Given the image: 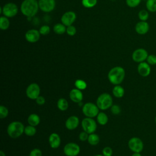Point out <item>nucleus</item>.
I'll return each mask as SVG.
<instances>
[{"label":"nucleus","instance_id":"24","mask_svg":"<svg viewBox=\"0 0 156 156\" xmlns=\"http://www.w3.org/2000/svg\"><path fill=\"white\" fill-rule=\"evenodd\" d=\"M53 30L55 34L61 35V34H64L66 32V28L65 26L63 24H62V23H57L54 26Z\"/></svg>","mask_w":156,"mask_h":156},{"label":"nucleus","instance_id":"45","mask_svg":"<svg viewBox=\"0 0 156 156\" xmlns=\"http://www.w3.org/2000/svg\"><path fill=\"white\" fill-rule=\"evenodd\" d=\"M155 124H156V116H155Z\"/></svg>","mask_w":156,"mask_h":156},{"label":"nucleus","instance_id":"36","mask_svg":"<svg viewBox=\"0 0 156 156\" xmlns=\"http://www.w3.org/2000/svg\"><path fill=\"white\" fill-rule=\"evenodd\" d=\"M110 111L112 114L116 115H119L121 113V109L118 105L115 104V105H112V107H110Z\"/></svg>","mask_w":156,"mask_h":156},{"label":"nucleus","instance_id":"3","mask_svg":"<svg viewBox=\"0 0 156 156\" xmlns=\"http://www.w3.org/2000/svg\"><path fill=\"white\" fill-rule=\"evenodd\" d=\"M24 126L20 121H13L7 127V132L12 138H17L24 132Z\"/></svg>","mask_w":156,"mask_h":156},{"label":"nucleus","instance_id":"38","mask_svg":"<svg viewBox=\"0 0 156 156\" xmlns=\"http://www.w3.org/2000/svg\"><path fill=\"white\" fill-rule=\"evenodd\" d=\"M112 154L113 151L110 147L106 146L102 149V155L104 156H112Z\"/></svg>","mask_w":156,"mask_h":156},{"label":"nucleus","instance_id":"14","mask_svg":"<svg viewBox=\"0 0 156 156\" xmlns=\"http://www.w3.org/2000/svg\"><path fill=\"white\" fill-rule=\"evenodd\" d=\"M137 71L138 74L144 77H147L149 76L151 72V68L150 65L146 62H143L139 63L137 66Z\"/></svg>","mask_w":156,"mask_h":156},{"label":"nucleus","instance_id":"4","mask_svg":"<svg viewBox=\"0 0 156 156\" xmlns=\"http://www.w3.org/2000/svg\"><path fill=\"white\" fill-rule=\"evenodd\" d=\"M96 105L98 108L102 110H105L110 108L113 105L112 96L107 93L101 94L97 98Z\"/></svg>","mask_w":156,"mask_h":156},{"label":"nucleus","instance_id":"9","mask_svg":"<svg viewBox=\"0 0 156 156\" xmlns=\"http://www.w3.org/2000/svg\"><path fill=\"white\" fill-rule=\"evenodd\" d=\"M148 55V52L145 49L138 48L133 52L132 58L135 62L141 63L146 60Z\"/></svg>","mask_w":156,"mask_h":156},{"label":"nucleus","instance_id":"31","mask_svg":"<svg viewBox=\"0 0 156 156\" xmlns=\"http://www.w3.org/2000/svg\"><path fill=\"white\" fill-rule=\"evenodd\" d=\"M98 2V0H82V4L85 8H92Z\"/></svg>","mask_w":156,"mask_h":156},{"label":"nucleus","instance_id":"33","mask_svg":"<svg viewBox=\"0 0 156 156\" xmlns=\"http://www.w3.org/2000/svg\"><path fill=\"white\" fill-rule=\"evenodd\" d=\"M9 110L7 107L4 105L0 106V118L3 119L8 116Z\"/></svg>","mask_w":156,"mask_h":156},{"label":"nucleus","instance_id":"29","mask_svg":"<svg viewBox=\"0 0 156 156\" xmlns=\"http://www.w3.org/2000/svg\"><path fill=\"white\" fill-rule=\"evenodd\" d=\"M36 129L35 126L29 125L24 128V133L29 136H34L36 133Z\"/></svg>","mask_w":156,"mask_h":156},{"label":"nucleus","instance_id":"10","mask_svg":"<svg viewBox=\"0 0 156 156\" xmlns=\"http://www.w3.org/2000/svg\"><path fill=\"white\" fill-rule=\"evenodd\" d=\"M40 93V86L36 83H30L26 88V94L28 98L30 99H36Z\"/></svg>","mask_w":156,"mask_h":156},{"label":"nucleus","instance_id":"34","mask_svg":"<svg viewBox=\"0 0 156 156\" xmlns=\"http://www.w3.org/2000/svg\"><path fill=\"white\" fill-rule=\"evenodd\" d=\"M146 62H147L150 65H155L156 55L154 54H149L146 59Z\"/></svg>","mask_w":156,"mask_h":156},{"label":"nucleus","instance_id":"13","mask_svg":"<svg viewBox=\"0 0 156 156\" xmlns=\"http://www.w3.org/2000/svg\"><path fill=\"white\" fill-rule=\"evenodd\" d=\"M76 19V15L73 11L65 12L61 17L62 23L65 26H69L73 24Z\"/></svg>","mask_w":156,"mask_h":156},{"label":"nucleus","instance_id":"26","mask_svg":"<svg viewBox=\"0 0 156 156\" xmlns=\"http://www.w3.org/2000/svg\"><path fill=\"white\" fill-rule=\"evenodd\" d=\"M87 140L90 144L95 146L99 143L100 139H99V136L97 134L93 133L89 134Z\"/></svg>","mask_w":156,"mask_h":156},{"label":"nucleus","instance_id":"1","mask_svg":"<svg viewBox=\"0 0 156 156\" xmlns=\"http://www.w3.org/2000/svg\"><path fill=\"white\" fill-rule=\"evenodd\" d=\"M39 9L38 1L37 0H24L20 7L21 13L27 18L34 16Z\"/></svg>","mask_w":156,"mask_h":156},{"label":"nucleus","instance_id":"6","mask_svg":"<svg viewBox=\"0 0 156 156\" xmlns=\"http://www.w3.org/2000/svg\"><path fill=\"white\" fill-rule=\"evenodd\" d=\"M18 11V8L15 4L13 2H9L1 8L0 13H2L4 16L7 18H12L17 14Z\"/></svg>","mask_w":156,"mask_h":156},{"label":"nucleus","instance_id":"25","mask_svg":"<svg viewBox=\"0 0 156 156\" xmlns=\"http://www.w3.org/2000/svg\"><path fill=\"white\" fill-rule=\"evenodd\" d=\"M10 26V21L8 18L5 16H2L0 18V28L2 30H7Z\"/></svg>","mask_w":156,"mask_h":156},{"label":"nucleus","instance_id":"5","mask_svg":"<svg viewBox=\"0 0 156 156\" xmlns=\"http://www.w3.org/2000/svg\"><path fill=\"white\" fill-rule=\"evenodd\" d=\"M99 108L96 104L91 102H87L82 107V112L86 117L94 118L97 116L99 112Z\"/></svg>","mask_w":156,"mask_h":156},{"label":"nucleus","instance_id":"11","mask_svg":"<svg viewBox=\"0 0 156 156\" xmlns=\"http://www.w3.org/2000/svg\"><path fill=\"white\" fill-rule=\"evenodd\" d=\"M79 146L75 143H67L63 148V152L66 156H77L80 152Z\"/></svg>","mask_w":156,"mask_h":156},{"label":"nucleus","instance_id":"44","mask_svg":"<svg viewBox=\"0 0 156 156\" xmlns=\"http://www.w3.org/2000/svg\"><path fill=\"white\" fill-rule=\"evenodd\" d=\"M94 156H104L103 155H100V154H99V155H94Z\"/></svg>","mask_w":156,"mask_h":156},{"label":"nucleus","instance_id":"23","mask_svg":"<svg viewBox=\"0 0 156 156\" xmlns=\"http://www.w3.org/2000/svg\"><path fill=\"white\" fill-rule=\"evenodd\" d=\"M98 122L102 126L105 125L108 120L107 115L104 112H99L96 116Z\"/></svg>","mask_w":156,"mask_h":156},{"label":"nucleus","instance_id":"22","mask_svg":"<svg viewBox=\"0 0 156 156\" xmlns=\"http://www.w3.org/2000/svg\"><path fill=\"white\" fill-rule=\"evenodd\" d=\"M57 108L61 111H65L68 108V102L65 98H60L57 102Z\"/></svg>","mask_w":156,"mask_h":156},{"label":"nucleus","instance_id":"19","mask_svg":"<svg viewBox=\"0 0 156 156\" xmlns=\"http://www.w3.org/2000/svg\"><path fill=\"white\" fill-rule=\"evenodd\" d=\"M49 143L51 148H58L61 143L60 136L57 133H52L49 136Z\"/></svg>","mask_w":156,"mask_h":156},{"label":"nucleus","instance_id":"32","mask_svg":"<svg viewBox=\"0 0 156 156\" xmlns=\"http://www.w3.org/2000/svg\"><path fill=\"white\" fill-rule=\"evenodd\" d=\"M142 0H126V2L127 6L131 8H134L137 7L141 2Z\"/></svg>","mask_w":156,"mask_h":156},{"label":"nucleus","instance_id":"12","mask_svg":"<svg viewBox=\"0 0 156 156\" xmlns=\"http://www.w3.org/2000/svg\"><path fill=\"white\" fill-rule=\"evenodd\" d=\"M39 9L44 12H51L55 7V0H39Z\"/></svg>","mask_w":156,"mask_h":156},{"label":"nucleus","instance_id":"35","mask_svg":"<svg viewBox=\"0 0 156 156\" xmlns=\"http://www.w3.org/2000/svg\"><path fill=\"white\" fill-rule=\"evenodd\" d=\"M39 32L41 35H48L50 32V27H49V26L43 25L40 28Z\"/></svg>","mask_w":156,"mask_h":156},{"label":"nucleus","instance_id":"40","mask_svg":"<svg viewBox=\"0 0 156 156\" xmlns=\"http://www.w3.org/2000/svg\"><path fill=\"white\" fill-rule=\"evenodd\" d=\"M88 133L87 132H86L85 131H82L79 134V140L82 141H87L88 140Z\"/></svg>","mask_w":156,"mask_h":156},{"label":"nucleus","instance_id":"20","mask_svg":"<svg viewBox=\"0 0 156 156\" xmlns=\"http://www.w3.org/2000/svg\"><path fill=\"white\" fill-rule=\"evenodd\" d=\"M40 122V116L35 113L30 114L27 118V122L29 125L35 127L39 124Z\"/></svg>","mask_w":156,"mask_h":156},{"label":"nucleus","instance_id":"27","mask_svg":"<svg viewBox=\"0 0 156 156\" xmlns=\"http://www.w3.org/2000/svg\"><path fill=\"white\" fill-rule=\"evenodd\" d=\"M146 7L147 11L154 13L156 12V0H147Z\"/></svg>","mask_w":156,"mask_h":156},{"label":"nucleus","instance_id":"15","mask_svg":"<svg viewBox=\"0 0 156 156\" xmlns=\"http://www.w3.org/2000/svg\"><path fill=\"white\" fill-rule=\"evenodd\" d=\"M40 35L39 30L32 29L26 32L25 38L29 43H35L39 40Z\"/></svg>","mask_w":156,"mask_h":156},{"label":"nucleus","instance_id":"7","mask_svg":"<svg viewBox=\"0 0 156 156\" xmlns=\"http://www.w3.org/2000/svg\"><path fill=\"white\" fill-rule=\"evenodd\" d=\"M81 125L83 130L88 134L94 133L97 128V124L96 121L91 118L86 117L85 118L83 119Z\"/></svg>","mask_w":156,"mask_h":156},{"label":"nucleus","instance_id":"17","mask_svg":"<svg viewBox=\"0 0 156 156\" xmlns=\"http://www.w3.org/2000/svg\"><path fill=\"white\" fill-rule=\"evenodd\" d=\"M79 124V118L76 116H69L65 122V127L67 129L69 130H73L76 129Z\"/></svg>","mask_w":156,"mask_h":156},{"label":"nucleus","instance_id":"37","mask_svg":"<svg viewBox=\"0 0 156 156\" xmlns=\"http://www.w3.org/2000/svg\"><path fill=\"white\" fill-rule=\"evenodd\" d=\"M66 32L67 33V34L69 36H73L76 34V27L73 26V25H71V26H67L66 27Z\"/></svg>","mask_w":156,"mask_h":156},{"label":"nucleus","instance_id":"39","mask_svg":"<svg viewBox=\"0 0 156 156\" xmlns=\"http://www.w3.org/2000/svg\"><path fill=\"white\" fill-rule=\"evenodd\" d=\"M29 156H42V152L40 149L35 148L30 151Z\"/></svg>","mask_w":156,"mask_h":156},{"label":"nucleus","instance_id":"43","mask_svg":"<svg viewBox=\"0 0 156 156\" xmlns=\"http://www.w3.org/2000/svg\"><path fill=\"white\" fill-rule=\"evenodd\" d=\"M0 156H5V153H4L2 151H0Z\"/></svg>","mask_w":156,"mask_h":156},{"label":"nucleus","instance_id":"18","mask_svg":"<svg viewBox=\"0 0 156 156\" xmlns=\"http://www.w3.org/2000/svg\"><path fill=\"white\" fill-rule=\"evenodd\" d=\"M69 98L72 101L76 103L81 102L83 99V93L82 90L77 88L72 89L69 92Z\"/></svg>","mask_w":156,"mask_h":156},{"label":"nucleus","instance_id":"16","mask_svg":"<svg viewBox=\"0 0 156 156\" xmlns=\"http://www.w3.org/2000/svg\"><path fill=\"white\" fill-rule=\"evenodd\" d=\"M135 30L139 35H145L149 30V24L147 21H140L136 24Z\"/></svg>","mask_w":156,"mask_h":156},{"label":"nucleus","instance_id":"46","mask_svg":"<svg viewBox=\"0 0 156 156\" xmlns=\"http://www.w3.org/2000/svg\"><path fill=\"white\" fill-rule=\"evenodd\" d=\"M145 1H147V0H145Z\"/></svg>","mask_w":156,"mask_h":156},{"label":"nucleus","instance_id":"42","mask_svg":"<svg viewBox=\"0 0 156 156\" xmlns=\"http://www.w3.org/2000/svg\"><path fill=\"white\" fill-rule=\"evenodd\" d=\"M132 156H141L140 152H133Z\"/></svg>","mask_w":156,"mask_h":156},{"label":"nucleus","instance_id":"21","mask_svg":"<svg viewBox=\"0 0 156 156\" xmlns=\"http://www.w3.org/2000/svg\"><path fill=\"white\" fill-rule=\"evenodd\" d=\"M124 93L125 91L124 88L119 85H115L112 90V93L113 96L117 98H121L123 97Z\"/></svg>","mask_w":156,"mask_h":156},{"label":"nucleus","instance_id":"30","mask_svg":"<svg viewBox=\"0 0 156 156\" xmlns=\"http://www.w3.org/2000/svg\"><path fill=\"white\" fill-rule=\"evenodd\" d=\"M74 85L76 88L80 90H83L87 87V83L82 79H77L74 82Z\"/></svg>","mask_w":156,"mask_h":156},{"label":"nucleus","instance_id":"41","mask_svg":"<svg viewBox=\"0 0 156 156\" xmlns=\"http://www.w3.org/2000/svg\"><path fill=\"white\" fill-rule=\"evenodd\" d=\"M36 103L39 105H42L45 103V99L44 97L41 96H39L36 99H35Z\"/></svg>","mask_w":156,"mask_h":156},{"label":"nucleus","instance_id":"28","mask_svg":"<svg viewBox=\"0 0 156 156\" xmlns=\"http://www.w3.org/2000/svg\"><path fill=\"white\" fill-rule=\"evenodd\" d=\"M138 18L140 20V21H147L149 17V11L147 10H141L139 11L138 13Z\"/></svg>","mask_w":156,"mask_h":156},{"label":"nucleus","instance_id":"2","mask_svg":"<svg viewBox=\"0 0 156 156\" xmlns=\"http://www.w3.org/2000/svg\"><path fill=\"white\" fill-rule=\"evenodd\" d=\"M125 70L121 66L112 68L108 73V79L110 83L113 85H119L122 82L125 77Z\"/></svg>","mask_w":156,"mask_h":156},{"label":"nucleus","instance_id":"8","mask_svg":"<svg viewBox=\"0 0 156 156\" xmlns=\"http://www.w3.org/2000/svg\"><path fill=\"white\" fill-rule=\"evenodd\" d=\"M129 149L133 152H141L144 148L143 141L138 137H132L128 141Z\"/></svg>","mask_w":156,"mask_h":156}]
</instances>
